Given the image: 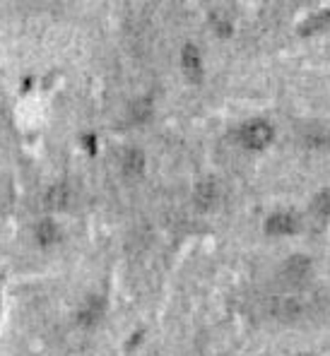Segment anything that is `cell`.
<instances>
[{
	"instance_id": "obj_1",
	"label": "cell",
	"mask_w": 330,
	"mask_h": 356,
	"mask_svg": "<svg viewBox=\"0 0 330 356\" xmlns=\"http://www.w3.org/2000/svg\"><path fill=\"white\" fill-rule=\"evenodd\" d=\"M239 138L246 147L251 149H263L265 145L272 140V125L265 123V120H249V123L241 125Z\"/></svg>"
},
{
	"instance_id": "obj_2",
	"label": "cell",
	"mask_w": 330,
	"mask_h": 356,
	"mask_svg": "<svg viewBox=\"0 0 330 356\" xmlns=\"http://www.w3.org/2000/svg\"><path fill=\"white\" fill-rule=\"evenodd\" d=\"M299 143L308 149H323L330 145V130L326 123H318V120L304 123L299 128Z\"/></svg>"
},
{
	"instance_id": "obj_3",
	"label": "cell",
	"mask_w": 330,
	"mask_h": 356,
	"mask_svg": "<svg viewBox=\"0 0 330 356\" xmlns=\"http://www.w3.org/2000/svg\"><path fill=\"white\" fill-rule=\"evenodd\" d=\"M181 65H183V72H186L188 80H191L193 85H201V82H203V58H201V51H198V46H193V44L183 46Z\"/></svg>"
},
{
	"instance_id": "obj_4",
	"label": "cell",
	"mask_w": 330,
	"mask_h": 356,
	"mask_svg": "<svg viewBox=\"0 0 330 356\" xmlns=\"http://www.w3.org/2000/svg\"><path fill=\"white\" fill-rule=\"evenodd\" d=\"M308 272H311V258H306V255H292L282 265V277L287 282H294V284L306 280Z\"/></svg>"
},
{
	"instance_id": "obj_5",
	"label": "cell",
	"mask_w": 330,
	"mask_h": 356,
	"mask_svg": "<svg viewBox=\"0 0 330 356\" xmlns=\"http://www.w3.org/2000/svg\"><path fill=\"white\" fill-rule=\"evenodd\" d=\"M297 217L290 212H275L268 217V222H265V232L272 234V236H290V234L297 232Z\"/></svg>"
},
{
	"instance_id": "obj_6",
	"label": "cell",
	"mask_w": 330,
	"mask_h": 356,
	"mask_svg": "<svg viewBox=\"0 0 330 356\" xmlns=\"http://www.w3.org/2000/svg\"><path fill=\"white\" fill-rule=\"evenodd\" d=\"M102 316H104L102 296H90L85 303H82L80 311H77V323H80L82 327H94L99 321H102Z\"/></svg>"
},
{
	"instance_id": "obj_7",
	"label": "cell",
	"mask_w": 330,
	"mask_h": 356,
	"mask_svg": "<svg viewBox=\"0 0 330 356\" xmlns=\"http://www.w3.org/2000/svg\"><path fill=\"white\" fill-rule=\"evenodd\" d=\"M270 311L275 313L280 321H297V318L304 313V303L294 296H282V298H275V301H272Z\"/></svg>"
},
{
	"instance_id": "obj_8",
	"label": "cell",
	"mask_w": 330,
	"mask_h": 356,
	"mask_svg": "<svg viewBox=\"0 0 330 356\" xmlns=\"http://www.w3.org/2000/svg\"><path fill=\"white\" fill-rule=\"evenodd\" d=\"M120 171L128 178H140L145 174V154L140 149H128L120 159Z\"/></svg>"
},
{
	"instance_id": "obj_9",
	"label": "cell",
	"mask_w": 330,
	"mask_h": 356,
	"mask_svg": "<svg viewBox=\"0 0 330 356\" xmlns=\"http://www.w3.org/2000/svg\"><path fill=\"white\" fill-rule=\"evenodd\" d=\"M193 200H196L198 209H210L217 200V183L212 178H205L196 186V193H193Z\"/></svg>"
},
{
	"instance_id": "obj_10",
	"label": "cell",
	"mask_w": 330,
	"mask_h": 356,
	"mask_svg": "<svg viewBox=\"0 0 330 356\" xmlns=\"http://www.w3.org/2000/svg\"><path fill=\"white\" fill-rule=\"evenodd\" d=\"M72 202V191L65 183H56L54 188H49L46 193V207L49 209H68Z\"/></svg>"
},
{
	"instance_id": "obj_11",
	"label": "cell",
	"mask_w": 330,
	"mask_h": 356,
	"mask_svg": "<svg viewBox=\"0 0 330 356\" xmlns=\"http://www.w3.org/2000/svg\"><path fill=\"white\" fill-rule=\"evenodd\" d=\"M34 236L39 241L41 245H54L61 241V229L58 224L54 222V219H41L39 224H36L34 229Z\"/></svg>"
},
{
	"instance_id": "obj_12",
	"label": "cell",
	"mask_w": 330,
	"mask_h": 356,
	"mask_svg": "<svg viewBox=\"0 0 330 356\" xmlns=\"http://www.w3.org/2000/svg\"><path fill=\"white\" fill-rule=\"evenodd\" d=\"M128 113H130V120H133V123H148L152 116V99H148V97L135 99V102L128 106Z\"/></svg>"
},
{
	"instance_id": "obj_13",
	"label": "cell",
	"mask_w": 330,
	"mask_h": 356,
	"mask_svg": "<svg viewBox=\"0 0 330 356\" xmlns=\"http://www.w3.org/2000/svg\"><path fill=\"white\" fill-rule=\"evenodd\" d=\"M328 24H330V13H316L306 22H301V31L304 34H316L321 29H328Z\"/></svg>"
},
{
	"instance_id": "obj_14",
	"label": "cell",
	"mask_w": 330,
	"mask_h": 356,
	"mask_svg": "<svg viewBox=\"0 0 330 356\" xmlns=\"http://www.w3.org/2000/svg\"><path fill=\"white\" fill-rule=\"evenodd\" d=\"M210 24L219 36H229L232 34V27H234L232 19H229L224 13H219V10H214V13L210 15Z\"/></svg>"
},
{
	"instance_id": "obj_15",
	"label": "cell",
	"mask_w": 330,
	"mask_h": 356,
	"mask_svg": "<svg viewBox=\"0 0 330 356\" xmlns=\"http://www.w3.org/2000/svg\"><path fill=\"white\" fill-rule=\"evenodd\" d=\"M313 212L321 217H330V191H321L313 197Z\"/></svg>"
},
{
	"instance_id": "obj_16",
	"label": "cell",
	"mask_w": 330,
	"mask_h": 356,
	"mask_svg": "<svg viewBox=\"0 0 330 356\" xmlns=\"http://www.w3.org/2000/svg\"><path fill=\"white\" fill-rule=\"evenodd\" d=\"M328 316H330V303H328Z\"/></svg>"
}]
</instances>
